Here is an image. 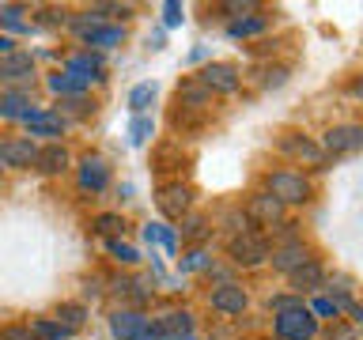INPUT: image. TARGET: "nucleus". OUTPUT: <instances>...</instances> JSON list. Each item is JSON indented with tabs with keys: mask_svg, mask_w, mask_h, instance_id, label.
I'll return each mask as SVG.
<instances>
[{
	"mask_svg": "<svg viewBox=\"0 0 363 340\" xmlns=\"http://www.w3.org/2000/svg\"><path fill=\"white\" fill-rule=\"evenodd\" d=\"M250 215L272 227V223H280V215H284V204H280V200H272V197H254V200H250Z\"/></svg>",
	"mask_w": 363,
	"mask_h": 340,
	"instance_id": "20",
	"label": "nucleus"
},
{
	"mask_svg": "<svg viewBox=\"0 0 363 340\" xmlns=\"http://www.w3.org/2000/svg\"><path fill=\"white\" fill-rule=\"evenodd\" d=\"M106 249H110L118 261H125V265H136V249H133V246H125V242H118V238H110Z\"/></svg>",
	"mask_w": 363,
	"mask_h": 340,
	"instance_id": "31",
	"label": "nucleus"
},
{
	"mask_svg": "<svg viewBox=\"0 0 363 340\" xmlns=\"http://www.w3.org/2000/svg\"><path fill=\"white\" fill-rule=\"evenodd\" d=\"M269 197L280 204H303L311 197V181L295 170H277V174H269Z\"/></svg>",
	"mask_w": 363,
	"mask_h": 340,
	"instance_id": "1",
	"label": "nucleus"
},
{
	"mask_svg": "<svg viewBox=\"0 0 363 340\" xmlns=\"http://www.w3.org/2000/svg\"><path fill=\"white\" fill-rule=\"evenodd\" d=\"M30 76H34L30 53H8V57H0V79H4V84H16V91H27L30 87Z\"/></svg>",
	"mask_w": 363,
	"mask_h": 340,
	"instance_id": "5",
	"label": "nucleus"
},
{
	"mask_svg": "<svg viewBox=\"0 0 363 340\" xmlns=\"http://www.w3.org/2000/svg\"><path fill=\"white\" fill-rule=\"evenodd\" d=\"M34 159H38L34 140H4L0 144V163L4 166H30Z\"/></svg>",
	"mask_w": 363,
	"mask_h": 340,
	"instance_id": "10",
	"label": "nucleus"
},
{
	"mask_svg": "<svg viewBox=\"0 0 363 340\" xmlns=\"http://www.w3.org/2000/svg\"><path fill=\"white\" fill-rule=\"evenodd\" d=\"M167 340H197V336H193V333H189V336H167Z\"/></svg>",
	"mask_w": 363,
	"mask_h": 340,
	"instance_id": "45",
	"label": "nucleus"
},
{
	"mask_svg": "<svg viewBox=\"0 0 363 340\" xmlns=\"http://www.w3.org/2000/svg\"><path fill=\"white\" fill-rule=\"evenodd\" d=\"M182 19H186V8H182L178 0H167L163 4V23L167 27H182Z\"/></svg>",
	"mask_w": 363,
	"mask_h": 340,
	"instance_id": "30",
	"label": "nucleus"
},
{
	"mask_svg": "<svg viewBox=\"0 0 363 340\" xmlns=\"http://www.w3.org/2000/svg\"><path fill=\"white\" fill-rule=\"evenodd\" d=\"M204 57H208V45H197V50L189 53V64H197V61H204Z\"/></svg>",
	"mask_w": 363,
	"mask_h": 340,
	"instance_id": "41",
	"label": "nucleus"
},
{
	"mask_svg": "<svg viewBox=\"0 0 363 340\" xmlns=\"http://www.w3.org/2000/svg\"><path fill=\"white\" fill-rule=\"evenodd\" d=\"M110 333L118 340H140L147 333V317L140 310H113L110 314Z\"/></svg>",
	"mask_w": 363,
	"mask_h": 340,
	"instance_id": "6",
	"label": "nucleus"
},
{
	"mask_svg": "<svg viewBox=\"0 0 363 340\" xmlns=\"http://www.w3.org/2000/svg\"><path fill=\"white\" fill-rule=\"evenodd\" d=\"M212 310H220V314H242L246 310V291L238 288V283H220V288L212 291Z\"/></svg>",
	"mask_w": 363,
	"mask_h": 340,
	"instance_id": "9",
	"label": "nucleus"
},
{
	"mask_svg": "<svg viewBox=\"0 0 363 340\" xmlns=\"http://www.w3.org/2000/svg\"><path fill=\"white\" fill-rule=\"evenodd\" d=\"M155 95H159V84H155V79H147V84H136V87L129 91V106H133L136 118H140V113H144L147 106H152Z\"/></svg>",
	"mask_w": 363,
	"mask_h": 340,
	"instance_id": "22",
	"label": "nucleus"
},
{
	"mask_svg": "<svg viewBox=\"0 0 363 340\" xmlns=\"http://www.w3.org/2000/svg\"><path fill=\"white\" fill-rule=\"evenodd\" d=\"M159 333H163V340L167 336H189V329H193V314H186V310H170L163 322L155 325Z\"/></svg>",
	"mask_w": 363,
	"mask_h": 340,
	"instance_id": "18",
	"label": "nucleus"
},
{
	"mask_svg": "<svg viewBox=\"0 0 363 340\" xmlns=\"http://www.w3.org/2000/svg\"><path fill=\"white\" fill-rule=\"evenodd\" d=\"M280 147H284L288 155H299V159H306V163H314V166L325 163V152H322L314 140H306V136H303V140H299V136H284Z\"/></svg>",
	"mask_w": 363,
	"mask_h": 340,
	"instance_id": "12",
	"label": "nucleus"
},
{
	"mask_svg": "<svg viewBox=\"0 0 363 340\" xmlns=\"http://www.w3.org/2000/svg\"><path fill=\"white\" fill-rule=\"evenodd\" d=\"M363 147V129L359 125H337L322 136V152L329 155H348V152H359Z\"/></svg>",
	"mask_w": 363,
	"mask_h": 340,
	"instance_id": "4",
	"label": "nucleus"
},
{
	"mask_svg": "<svg viewBox=\"0 0 363 340\" xmlns=\"http://www.w3.org/2000/svg\"><path fill=\"white\" fill-rule=\"evenodd\" d=\"M159 208H163V215H178L189 208V189L186 186H167L163 193H159Z\"/></svg>",
	"mask_w": 363,
	"mask_h": 340,
	"instance_id": "16",
	"label": "nucleus"
},
{
	"mask_svg": "<svg viewBox=\"0 0 363 340\" xmlns=\"http://www.w3.org/2000/svg\"><path fill=\"white\" fill-rule=\"evenodd\" d=\"M152 132H155V121H152V118H144V113L129 121V144H133V147L147 144V136H152Z\"/></svg>",
	"mask_w": 363,
	"mask_h": 340,
	"instance_id": "26",
	"label": "nucleus"
},
{
	"mask_svg": "<svg viewBox=\"0 0 363 340\" xmlns=\"http://www.w3.org/2000/svg\"><path fill=\"white\" fill-rule=\"evenodd\" d=\"M272 306H277L280 314H284V310H299V306H303V295H291V299H288V295H280V299H272Z\"/></svg>",
	"mask_w": 363,
	"mask_h": 340,
	"instance_id": "36",
	"label": "nucleus"
},
{
	"mask_svg": "<svg viewBox=\"0 0 363 340\" xmlns=\"http://www.w3.org/2000/svg\"><path fill=\"white\" fill-rule=\"evenodd\" d=\"M19 16H23V8H11V4L0 8V23H4L8 30H30V23H23Z\"/></svg>",
	"mask_w": 363,
	"mask_h": 340,
	"instance_id": "29",
	"label": "nucleus"
},
{
	"mask_svg": "<svg viewBox=\"0 0 363 340\" xmlns=\"http://www.w3.org/2000/svg\"><path fill=\"white\" fill-rule=\"evenodd\" d=\"M208 95H212V91L204 87L201 79H197V84H182V87H178V98L186 102V106H204V102H208Z\"/></svg>",
	"mask_w": 363,
	"mask_h": 340,
	"instance_id": "27",
	"label": "nucleus"
},
{
	"mask_svg": "<svg viewBox=\"0 0 363 340\" xmlns=\"http://www.w3.org/2000/svg\"><path fill=\"white\" fill-rule=\"evenodd\" d=\"M159 242H163V249H167L170 257L178 254V238H174V231H170V227H163V223H159Z\"/></svg>",
	"mask_w": 363,
	"mask_h": 340,
	"instance_id": "35",
	"label": "nucleus"
},
{
	"mask_svg": "<svg viewBox=\"0 0 363 340\" xmlns=\"http://www.w3.org/2000/svg\"><path fill=\"white\" fill-rule=\"evenodd\" d=\"M30 113V95L27 91H4L0 95V118H27Z\"/></svg>",
	"mask_w": 363,
	"mask_h": 340,
	"instance_id": "17",
	"label": "nucleus"
},
{
	"mask_svg": "<svg viewBox=\"0 0 363 340\" xmlns=\"http://www.w3.org/2000/svg\"><path fill=\"white\" fill-rule=\"evenodd\" d=\"M306 261H311L306 246H303V242H291V246H280L277 254H272V268H277V272H288V276H291L299 265H306Z\"/></svg>",
	"mask_w": 363,
	"mask_h": 340,
	"instance_id": "11",
	"label": "nucleus"
},
{
	"mask_svg": "<svg viewBox=\"0 0 363 340\" xmlns=\"http://www.w3.org/2000/svg\"><path fill=\"white\" fill-rule=\"evenodd\" d=\"M144 242H147V246L159 242V223H147V227H144Z\"/></svg>",
	"mask_w": 363,
	"mask_h": 340,
	"instance_id": "40",
	"label": "nucleus"
},
{
	"mask_svg": "<svg viewBox=\"0 0 363 340\" xmlns=\"http://www.w3.org/2000/svg\"><path fill=\"white\" fill-rule=\"evenodd\" d=\"M30 333L38 336V340H61V336H68L72 329L68 325H61V322H50V317H38V322L30 325Z\"/></svg>",
	"mask_w": 363,
	"mask_h": 340,
	"instance_id": "25",
	"label": "nucleus"
},
{
	"mask_svg": "<svg viewBox=\"0 0 363 340\" xmlns=\"http://www.w3.org/2000/svg\"><path fill=\"white\" fill-rule=\"evenodd\" d=\"M11 45H16V42H11V38H8V34H0V57H8V53H16V50H11Z\"/></svg>",
	"mask_w": 363,
	"mask_h": 340,
	"instance_id": "43",
	"label": "nucleus"
},
{
	"mask_svg": "<svg viewBox=\"0 0 363 340\" xmlns=\"http://www.w3.org/2000/svg\"><path fill=\"white\" fill-rule=\"evenodd\" d=\"M356 95H359V98H363V79H359V87H356Z\"/></svg>",
	"mask_w": 363,
	"mask_h": 340,
	"instance_id": "46",
	"label": "nucleus"
},
{
	"mask_svg": "<svg viewBox=\"0 0 363 340\" xmlns=\"http://www.w3.org/2000/svg\"><path fill=\"white\" fill-rule=\"evenodd\" d=\"M30 125V136H61V118H57V113H50V110H30L27 118H23Z\"/></svg>",
	"mask_w": 363,
	"mask_h": 340,
	"instance_id": "14",
	"label": "nucleus"
},
{
	"mask_svg": "<svg viewBox=\"0 0 363 340\" xmlns=\"http://www.w3.org/2000/svg\"><path fill=\"white\" fill-rule=\"evenodd\" d=\"M227 11H257V4H250V0H246V4H238V0H231Z\"/></svg>",
	"mask_w": 363,
	"mask_h": 340,
	"instance_id": "42",
	"label": "nucleus"
},
{
	"mask_svg": "<svg viewBox=\"0 0 363 340\" xmlns=\"http://www.w3.org/2000/svg\"><path fill=\"white\" fill-rule=\"evenodd\" d=\"M163 38H167V34L155 30V34H152V50H163Z\"/></svg>",
	"mask_w": 363,
	"mask_h": 340,
	"instance_id": "44",
	"label": "nucleus"
},
{
	"mask_svg": "<svg viewBox=\"0 0 363 340\" xmlns=\"http://www.w3.org/2000/svg\"><path fill=\"white\" fill-rule=\"evenodd\" d=\"M50 91H53V95H79V91H87V79L57 72V76H50Z\"/></svg>",
	"mask_w": 363,
	"mask_h": 340,
	"instance_id": "24",
	"label": "nucleus"
},
{
	"mask_svg": "<svg viewBox=\"0 0 363 340\" xmlns=\"http://www.w3.org/2000/svg\"><path fill=\"white\" fill-rule=\"evenodd\" d=\"M201 268H212V257L204 249H193V254L182 257V272H201Z\"/></svg>",
	"mask_w": 363,
	"mask_h": 340,
	"instance_id": "28",
	"label": "nucleus"
},
{
	"mask_svg": "<svg viewBox=\"0 0 363 340\" xmlns=\"http://www.w3.org/2000/svg\"><path fill=\"white\" fill-rule=\"evenodd\" d=\"M201 84L208 91H223V95H231V91H238V68L216 61V64H208L201 72Z\"/></svg>",
	"mask_w": 363,
	"mask_h": 340,
	"instance_id": "7",
	"label": "nucleus"
},
{
	"mask_svg": "<svg viewBox=\"0 0 363 340\" xmlns=\"http://www.w3.org/2000/svg\"><path fill=\"white\" fill-rule=\"evenodd\" d=\"M265 27H269L265 16H246V19L227 23V34H231V38H250V34H261Z\"/></svg>",
	"mask_w": 363,
	"mask_h": 340,
	"instance_id": "23",
	"label": "nucleus"
},
{
	"mask_svg": "<svg viewBox=\"0 0 363 340\" xmlns=\"http://www.w3.org/2000/svg\"><path fill=\"white\" fill-rule=\"evenodd\" d=\"M311 314H318V317H340V310H337V302L329 299V295H322V299H314V306H311Z\"/></svg>",
	"mask_w": 363,
	"mask_h": 340,
	"instance_id": "34",
	"label": "nucleus"
},
{
	"mask_svg": "<svg viewBox=\"0 0 363 340\" xmlns=\"http://www.w3.org/2000/svg\"><path fill=\"white\" fill-rule=\"evenodd\" d=\"M95 227H99V231L102 234H118V231H125V220H121V215H99V220H95Z\"/></svg>",
	"mask_w": 363,
	"mask_h": 340,
	"instance_id": "32",
	"label": "nucleus"
},
{
	"mask_svg": "<svg viewBox=\"0 0 363 340\" xmlns=\"http://www.w3.org/2000/svg\"><path fill=\"white\" fill-rule=\"evenodd\" d=\"M322 283H325V272H322V265H318V261L311 257V261H306V265H299V268H295L291 272V288L295 291H314V288H322Z\"/></svg>",
	"mask_w": 363,
	"mask_h": 340,
	"instance_id": "13",
	"label": "nucleus"
},
{
	"mask_svg": "<svg viewBox=\"0 0 363 340\" xmlns=\"http://www.w3.org/2000/svg\"><path fill=\"white\" fill-rule=\"evenodd\" d=\"M186 234H189V238H204V220H201V215L186 220Z\"/></svg>",
	"mask_w": 363,
	"mask_h": 340,
	"instance_id": "39",
	"label": "nucleus"
},
{
	"mask_svg": "<svg viewBox=\"0 0 363 340\" xmlns=\"http://www.w3.org/2000/svg\"><path fill=\"white\" fill-rule=\"evenodd\" d=\"M106 181H110V166H106V159L87 155L84 163H79V186H84V189L99 193V189H106Z\"/></svg>",
	"mask_w": 363,
	"mask_h": 340,
	"instance_id": "8",
	"label": "nucleus"
},
{
	"mask_svg": "<svg viewBox=\"0 0 363 340\" xmlns=\"http://www.w3.org/2000/svg\"><path fill=\"white\" fill-rule=\"evenodd\" d=\"M288 84V68H269L265 72V87H284Z\"/></svg>",
	"mask_w": 363,
	"mask_h": 340,
	"instance_id": "37",
	"label": "nucleus"
},
{
	"mask_svg": "<svg viewBox=\"0 0 363 340\" xmlns=\"http://www.w3.org/2000/svg\"><path fill=\"white\" fill-rule=\"evenodd\" d=\"M314 333H318V317L306 306L277 314V336L280 340H314Z\"/></svg>",
	"mask_w": 363,
	"mask_h": 340,
	"instance_id": "2",
	"label": "nucleus"
},
{
	"mask_svg": "<svg viewBox=\"0 0 363 340\" xmlns=\"http://www.w3.org/2000/svg\"><path fill=\"white\" fill-rule=\"evenodd\" d=\"M57 317H65L61 325H68V329H76L79 322H84V306H72V302H68V306H61V310H57Z\"/></svg>",
	"mask_w": 363,
	"mask_h": 340,
	"instance_id": "33",
	"label": "nucleus"
},
{
	"mask_svg": "<svg viewBox=\"0 0 363 340\" xmlns=\"http://www.w3.org/2000/svg\"><path fill=\"white\" fill-rule=\"evenodd\" d=\"M269 257V242L254 231H242L231 238V261L235 265H261Z\"/></svg>",
	"mask_w": 363,
	"mask_h": 340,
	"instance_id": "3",
	"label": "nucleus"
},
{
	"mask_svg": "<svg viewBox=\"0 0 363 340\" xmlns=\"http://www.w3.org/2000/svg\"><path fill=\"white\" fill-rule=\"evenodd\" d=\"M121 38H125L121 27H95L84 34V42L95 45V50H113V45H121Z\"/></svg>",
	"mask_w": 363,
	"mask_h": 340,
	"instance_id": "21",
	"label": "nucleus"
},
{
	"mask_svg": "<svg viewBox=\"0 0 363 340\" xmlns=\"http://www.w3.org/2000/svg\"><path fill=\"white\" fill-rule=\"evenodd\" d=\"M34 163H38L42 174H57V170L68 166V152H65L61 144H50V147H42V152H38V159H34Z\"/></svg>",
	"mask_w": 363,
	"mask_h": 340,
	"instance_id": "19",
	"label": "nucleus"
},
{
	"mask_svg": "<svg viewBox=\"0 0 363 340\" xmlns=\"http://www.w3.org/2000/svg\"><path fill=\"white\" fill-rule=\"evenodd\" d=\"M0 340H34V333H30V329L11 325V329H4V333H0Z\"/></svg>",
	"mask_w": 363,
	"mask_h": 340,
	"instance_id": "38",
	"label": "nucleus"
},
{
	"mask_svg": "<svg viewBox=\"0 0 363 340\" xmlns=\"http://www.w3.org/2000/svg\"><path fill=\"white\" fill-rule=\"evenodd\" d=\"M99 68H102V57L99 53H79V57H68L65 61V72L68 76H79V79H87L91 84V76H99Z\"/></svg>",
	"mask_w": 363,
	"mask_h": 340,
	"instance_id": "15",
	"label": "nucleus"
}]
</instances>
